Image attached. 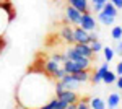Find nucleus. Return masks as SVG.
Returning <instances> with one entry per match:
<instances>
[{
  "label": "nucleus",
  "mask_w": 122,
  "mask_h": 109,
  "mask_svg": "<svg viewBox=\"0 0 122 109\" xmlns=\"http://www.w3.org/2000/svg\"><path fill=\"white\" fill-rule=\"evenodd\" d=\"M65 70H64V67H62V65H60V67H59V68H57L56 72L52 73V75H51V77H52V78H54V80H60V78H62V77H64V75H65Z\"/></svg>",
  "instance_id": "obj_24"
},
{
  "label": "nucleus",
  "mask_w": 122,
  "mask_h": 109,
  "mask_svg": "<svg viewBox=\"0 0 122 109\" xmlns=\"http://www.w3.org/2000/svg\"><path fill=\"white\" fill-rule=\"evenodd\" d=\"M119 103H121V94L119 93H111L106 104H107L109 109H116V108H119Z\"/></svg>",
  "instance_id": "obj_17"
},
{
  "label": "nucleus",
  "mask_w": 122,
  "mask_h": 109,
  "mask_svg": "<svg viewBox=\"0 0 122 109\" xmlns=\"http://www.w3.org/2000/svg\"><path fill=\"white\" fill-rule=\"evenodd\" d=\"M75 80H78L80 83H86L88 80H90V68H83V70H78V72H73V73H70Z\"/></svg>",
  "instance_id": "obj_15"
},
{
  "label": "nucleus",
  "mask_w": 122,
  "mask_h": 109,
  "mask_svg": "<svg viewBox=\"0 0 122 109\" xmlns=\"http://www.w3.org/2000/svg\"><path fill=\"white\" fill-rule=\"evenodd\" d=\"M13 16H15V13H13L11 5L5 3V2H0V37L5 36V33H7Z\"/></svg>",
  "instance_id": "obj_2"
},
{
  "label": "nucleus",
  "mask_w": 122,
  "mask_h": 109,
  "mask_svg": "<svg viewBox=\"0 0 122 109\" xmlns=\"http://www.w3.org/2000/svg\"><path fill=\"white\" fill-rule=\"evenodd\" d=\"M65 60H75V62H81V64H88L91 65V59L83 57L80 52H76L75 47H68L65 51Z\"/></svg>",
  "instance_id": "obj_4"
},
{
  "label": "nucleus",
  "mask_w": 122,
  "mask_h": 109,
  "mask_svg": "<svg viewBox=\"0 0 122 109\" xmlns=\"http://www.w3.org/2000/svg\"><path fill=\"white\" fill-rule=\"evenodd\" d=\"M60 37L68 42V44H75V41H73V29L68 26V25H64L62 29H60Z\"/></svg>",
  "instance_id": "obj_13"
},
{
  "label": "nucleus",
  "mask_w": 122,
  "mask_h": 109,
  "mask_svg": "<svg viewBox=\"0 0 122 109\" xmlns=\"http://www.w3.org/2000/svg\"><path fill=\"white\" fill-rule=\"evenodd\" d=\"M0 2H2V0H0ZM3 2H5V0H3Z\"/></svg>",
  "instance_id": "obj_35"
},
{
  "label": "nucleus",
  "mask_w": 122,
  "mask_h": 109,
  "mask_svg": "<svg viewBox=\"0 0 122 109\" xmlns=\"http://www.w3.org/2000/svg\"><path fill=\"white\" fill-rule=\"evenodd\" d=\"M73 41L80 42V44H90V39H88V31H85L81 26H76L73 29Z\"/></svg>",
  "instance_id": "obj_9"
},
{
  "label": "nucleus",
  "mask_w": 122,
  "mask_h": 109,
  "mask_svg": "<svg viewBox=\"0 0 122 109\" xmlns=\"http://www.w3.org/2000/svg\"><path fill=\"white\" fill-rule=\"evenodd\" d=\"M65 16L67 20L70 21V23H73V25H80V21H81V13L75 8V7H72V5H67L65 8Z\"/></svg>",
  "instance_id": "obj_8"
},
{
  "label": "nucleus",
  "mask_w": 122,
  "mask_h": 109,
  "mask_svg": "<svg viewBox=\"0 0 122 109\" xmlns=\"http://www.w3.org/2000/svg\"><path fill=\"white\" fill-rule=\"evenodd\" d=\"M68 5L75 7L80 13H88L90 11V5H88V0H67Z\"/></svg>",
  "instance_id": "obj_12"
},
{
  "label": "nucleus",
  "mask_w": 122,
  "mask_h": 109,
  "mask_svg": "<svg viewBox=\"0 0 122 109\" xmlns=\"http://www.w3.org/2000/svg\"><path fill=\"white\" fill-rule=\"evenodd\" d=\"M106 2H107V0H96V2H94L93 5H101V7H103L104 3H106Z\"/></svg>",
  "instance_id": "obj_32"
},
{
  "label": "nucleus",
  "mask_w": 122,
  "mask_h": 109,
  "mask_svg": "<svg viewBox=\"0 0 122 109\" xmlns=\"http://www.w3.org/2000/svg\"><path fill=\"white\" fill-rule=\"evenodd\" d=\"M101 11L106 13V15H109V16H117V8L114 7V3H111L109 0L103 5V10H101Z\"/></svg>",
  "instance_id": "obj_18"
},
{
  "label": "nucleus",
  "mask_w": 122,
  "mask_h": 109,
  "mask_svg": "<svg viewBox=\"0 0 122 109\" xmlns=\"http://www.w3.org/2000/svg\"><path fill=\"white\" fill-rule=\"evenodd\" d=\"M117 80V73L114 72V70H106V73H104V77H103V82L106 83V85H112L114 82Z\"/></svg>",
  "instance_id": "obj_19"
},
{
  "label": "nucleus",
  "mask_w": 122,
  "mask_h": 109,
  "mask_svg": "<svg viewBox=\"0 0 122 109\" xmlns=\"http://www.w3.org/2000/svg\"><path fill=\"white\" fill-rule=\"evenodd\" d=\"M111 37H112L114 41L122 39V26H114L112 29H111Z\"/></svg>",
  "instance_id": "obj_22"
},
{
  "label": "nucleus",
  "mask_w": 122,
  "mask_h": 109,
  "mask_svg": "<svg viewBox=\"0 0 122 109\" xmlns=\"http://www.w3.org/2000/svg\"><path fill=\"white\" fill-rule=\"evenodd\" d=\"M90 106H91V109H106V103L101 98H91Z\"/></svg>",
  "instance_id": "obj_20"
},
{
  "label": "nucleus",
  "mask_w": 122,
  "mask_h": 109,
  "mask_svg": "<svg viewBox=\"0 0 122 109\" xmlns=\"http://www.w3.org/2000/svg\"><path fill=\"white\" fill-rule=\"evenodd\" d=\"M114 72L117 73V77H119V75H122V59L119 60V64L116 65V70H114Z\"/></svg>",
  "instance_id": "obj_28"
},
{
  "label": "nucleus",
  "mask_w": 122,
  "mask_h": 109,
  "mask_svg": "<svg viewBox=\"0 0 122 109\" xmlns=\"http://www.w3.org/2000/svg\"><path fill=\"white\" fill-rule=\"evenodd\" d=\"M73 47H75L76 52H80L83 57L93 59L94 54H93V51H91V47H90V44H80V42H75V44H73Z\"/></svg>",
  "instance_id": "obj_14"
},
{
  "label": "nucleus",
  "mask_w": 122,
  "mask_h": 109,
  "mask_svg": "<svg viewBox=\"0 0 122 109\" xmlns=\"http://www.w3.org/2000/svg\"><path fill=\"white\" fill-rule=\"evenodd\" d=\"M78 26H81L85 31H94L96 29V20L91 16V13L88 11V13H81V21H80V25Z\"/></svg>",
  "instance_id": "obj_5"
},
{
  "label": "nucleus",
  "mask_w": 122,
  "mask_h": 109,
  "mask_svg": "<svg viewBox=\"0 0 122 109\" xmlns=\"http://www.w3.org/2000/svg\"><path fill=\"white\" fill-rule=\"evenodd\" d=\"M107 68H109V62H104V64L101 65V67H99V68H98L91 77H90V80L93 82V85H98V83L103 82V77H104V73H106Z\"/></svg>",
  "instance_id": "obj_10"
},
{
  "label": "nucleus",
  "mask_w": 122,
  "mask_h": 109,
  "mask_svg": "<svg viewBox=\"0 0 122 109\" xmlns=\"http://www.w3.org/2000/svg\"><path fill=\"white\" fill-rule=\"evenodd\" d=\"M116 109H119V108H116Z\"/></svg>",
  "instance_id": "obj_36"
},
{
  "label": "nucleus",
  "mask_w": 122,
  "mask_h": 109,
  "mask_svg": "<svg viewBox=\"0 0 122 109\" xmlns=\"http://www.w3.org/2000/svg\"><path fill=\"white\" fill-rule=\"evenodd\" d=\"M0 41H2V37H0ZM0 47H2V46H0Z\"/></svg>",
  "instance_id": "obj_34"
},
{
  "label": "nucleus",
  "mask_w": 122,
  "mask_h": 109,
  "mask_svg": "<svg viewBox=\"0 0 122 109\" xmlns=\"http://www.w3.org/2000/svg\"><path fill=\"white\" fill-rule=\"evenodd\" d=\"M91 2H93V3H94V2H96V0H91Z\"/></svg>",
  "instance_id": "obj_33"
},
{
  "label": "nucleus",
  "mask_w": 122,
  "mask_h": 109,
  "mask_svg": "<svg viewBox=\"0 0 122 109\" xmlns=\"http://www.w3.org/2000/svg\"><path fill=\"white\" fill-rule=\"evenodd\" d=\"M59 82L62 83V86H64V90H72V91H76L80 90V86H81V83L78 82V80H75L70 73H65Z\"/></svg>",
  "instance_id": "obj_3"
},
{
  "label": "nucleus",
  "mask_w": 122,
  "mask_h": 109,
  "mask_svg": "<svg viewBox=\"0 0 122 109\" xmlns=\"http://www.w3.org/2000/svg\"><path fill=\"white\" fill-rule=\"evenodd\" d=\"M117 42H119V44H117V47H116V49H114V52H117L119 55H122V39H119Z\"/></svg>",
  "instance_id": "obj_30"
},
{
  "label": "nucleus",
  "mask_w": 122,
  "mask_h": 109,
  "mask_svg": "<svg viewBox=\"0 0 122 109\" xmlns=\"http://www.w3.org/2000/svg\"><path fill=\"white\" fill-rule=\"evenodd\" d=\"M59 67H60V64H57L56 60H52V59H42V67H41V70H44L46 73L52 75Z\"/></svg>",
  "instance_id": "obj_11"
},
{
  "label": "nucleus",
  "mask_w": 122,
  "mask_h": 109,
  "mask_svg": "<svg viewBox=\"0 0 122 109\" xmlns=\"http://www.w3.org/2000/svg\"><path fill=\"white\" fill-rule=\"evenodd\" d=\"M62 67L67 73H73V72H78V70H83V68H90L88 64L75 62V60H65V62H62Z\"/></svg>",
  "instance_id": "obj_7"
},
{
  "label": "nucleus",
  "mask_w": 122,
  "mask_h": 109,
  "mask_svg": "<svg viewBox=\"0 0 122 109\" xmlns=\"http://www.w3.org/2000/svg\"><path fill=\"white\" fill-rule=\"evenodd\" d=\"M111 3H114V7L117 10H122V0H109Z\"/></svg>",
  "instance_id": "obj_29"
},
{
  "label": "nucleus",
  "mask_w": 122,
  "mask_h": 109,
  "mask_svg": "<svg viewBox=\"0 0 122 109\" xmlns=\"http://www.w3.org/2000/svg\"><path fill=\"white\" fill-rule=\"evenodd\" d=\"M20 85L31 88V91L16 90V99L23 109H38L56 98V80L44 70H31L21 78Z\"/></svg>",
  "instance_id": "obj_1"
},
{
  "label": "nucleus",
  "mask_w": 122,
  "mask_h": 109,
  "mask_svg": "<svg viewBox=\"0 0 122 109\" xmlns=\"http://www.w3.org/2000/svg\"><path fill=\"white\" fill-rule=\"evenodd\" d=\"M103 54H104V60H106V62H111L114 59V49L109 47V46H107V47H103Z\"/></svg>",
  "instance_id": "obj_21"
},
{
  "label": "nucleus",
  "mask_w": 122,
  "mask_h": 109,
  "mask_svg": "<svg viewBox=\"0 0 122 109\" xmlns=\"http://www.w3.org/2000/svg\"><path fill=\"white\" fill-rule=\"evenodd\" d=\"M98 21L101 23V25H104V26H112L114 21H116V16H109V15H106V13H103V11H98Z\"/></svg>",
  "instance_id": "obj_16"
},
{
  "label": "nucleus",
  "mask_w": 122,
  "mask_h": 109,
  "mask_svg": "<svg viewBox=\"0 0 122 109\" xmlns=\"http://www.w3.org/2000/svg\"><path fill=\"white\" fill-rule=\"evenodd\" d=\"M90 47H91V51H93L94 55L99 54V52L103 51V44H101L99 41H94V42H91V44H90Z\"/></svg>",
  "instance_id": "obj_23"
},
{
  "label": "nucleus",
  "mask_w": 122,
  "mask_h": 109,
  "mask_svg": "<svg viewBox=\"0 0 122 109\" xmlns=\"http://www.w3.org/2000/svg\"><path fill=\"white\" fill-rule=\"evenodd\" d=\"M76 109H90V106L86 104V99H81L80 103H76Z\"/></svg>",
  "instance_id": "obj_27"
},
{
  "label": "nucleus",
  "mask_w": 122,
  "mask_h": 109,
  "mask_svg": "<svg viewBox=\"0 0 122 109\" xmlns=\"http://www.w3.org/2000/svg\"><path fill=\"white\" fill-rule=\"evenodd\" d=\"M51 59H52V60H56L57 64H62V62H65V54H52L51 55Z\"/></svg>",
  "instance_id": "obj_26"
},
{
  "label": "nucleus",
  "mask_w": 122,
  "mask_h": 109,
  "mask_svg": "<svg viewBox=\"0 0 122 109\" xmlns=\"http://www.w3.org/2000/svg\"><path fill=\"white\" fill-rule=\"evenodd\" d=\"M57 99L64 101V103H67V104H72V103H78V101H80V96H78V93H76V91L64 90L62 93H59V94H57Z\"/></svg>",
  "instance_id": "obj_6"
},
{
  "label": "nucleus",
  "mask_w": 122,
  "mask_h": 109,
  "mask_svg": "<svg viewBox=\"0 0 122 109\" xmlns=\"http://www.w3.org/2000/svg\"><path fill=\"white\" fill-rule=\"evenodd\" d=\"M116 85H117V88H119V90H122V75H119V77H117V80H116Z\"/></svg>",
  "instance_id": "obj_31"
},
{
  "label": "nucleus",
  "mask_w": 122,
  "mask_h": 109,
  "mask_svg": "<svg viewBox=\"0 0 122 109\" xmlns=\"http://www.w3.org/2000/svg\"><path fill=\"white\" fill-rule=\"evenodd\" d=\"M88 39H90V44L94 42V41H99V33H98V29L90 31V33H88Z\"/></svg>",
  "instance_id": "obj_25"
}]
</instances>
